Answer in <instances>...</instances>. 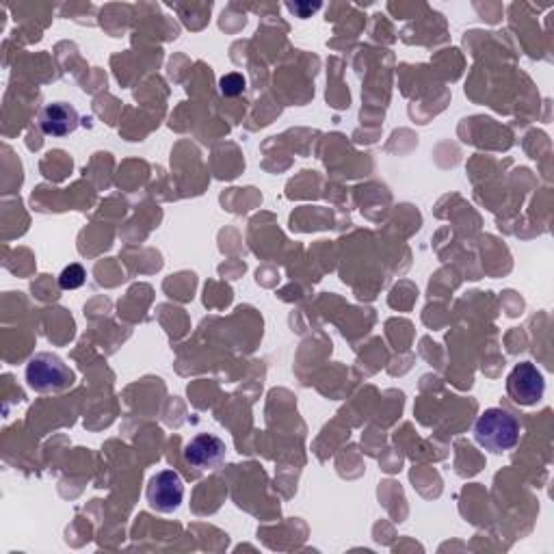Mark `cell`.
Here are the masks:
<instances>
[{
    "instance_id": "6",
    "label": "cell",
    "mask_w": 554,
    "mask_h": 554,
    "mask_svg": "<svg viewBox=\"0 0 554 554\" xmlns=\"http://www.w3.org/2000/svg\"><path fill=\"white\" fill-rule=\"evenodd\" d=\"M78 113L68 102H52L46 104L44 111L39 113V128L48 137H68L78 128Z\"/></svg>"
},
{
    "instance_id": "1",
    "label": "cell",
    "mask_w": 554,
    "mask_h": 554,
    "mask_svg": "<svg viewBox=\"0 0 554 554\" xmlns=\"http://www.w3.org/2000/svg\"><path fill=\"white\" fill-rule=\"evenodd\" d=\"M474 440L490 453H507L520 442V422L503 407H490L474 425Z\"/></svg>"
},
{
    "instance_id": "5",
    "label": "cell",
    "mask_w": 554,
    "mask_h": 554,
    "mask_svg": "<svg viewBox=\"0 0 554 554\" xmlns=\"http://www.w3.org/2000/svg\"><path fill=\"white\" fill-rule=\"evenodd\" d=\"M226 442L213 433H202L195 435V438L184 448V459L197 470L204 468H215L223 459H226Z\"/></svg>"
},
{
    "instance_id": "3",
    "label": "cell",
    "mask_w": 554,
    "mask_h": 554,
    "mask_svg": "<svg viewBox=\"0 0 554 554\" xmlns=\"http://www.w3.org/2000/svg\"><path fill=\"white\" fill-rule=\"evenodd\" d=\"M507 392L509 397L516 401L518 405H537L544 399L546 392V379L542 371L531 362H522L518 364L507 377Z\"/></svg>"
},
{
    "instance_id": "7",
    "label": "cell",
    "mask_w": 554,
    "mask_h": 554,
    "mask_svg": "<svg viewBox=\"0 0 554 554\" xmlns=\"http://www.w3.org/2000/svg\"><path fill=\"white\" fill-rule=\"evenodd\" d=\"M85 277H87V273L81 265H70V267H65L63 273L59 275V284L63 290H74L85 284Z\"/></svg>"
},
{
    "instance_id": "2",
    "label": "cell",
    "mask_w": 554,
    "mask_h": 554,
    "mask_svg": "<svg viewBox=\"0 0 554 554\" xmlns=\"http://www.w3.org/2000/svg\"><path fill=\"white\" fill-rule=\"evenodd\" d=\"M26 381H29L31 390L39 394L63 392L74 384V373L59 355L37 353L26 364Z\"/></svg>"
},
{
    "instance_id": "8",
    "label": "cell",
    "mask_w": 554,
    "mask_h": 554,
    "mask_svg": "<svg viewBox=\"0 0 554 554\" xmlns=\"http://www.w3.org/2000/svg\"><path fill=\"white\" fill-rule=\"evenodd\" d=\"M221 94L228 96V98H234V96H241L245 91V78L241 74H228L221 78Z\"/></svg>"
},
{
    "instance_id": "4",
    "label": "cell",
    "mask_w": 554,
    "mask_h": 554,
    "mask_svg": "<svg viewBox=\"0 0 554 554\" xmlns=\"http://www.w3.org/2000/svg\"><path fill=\"white\" fill-rule=\"evenodd\" d=\"M148 503L158 513H174L180 509L184 498V483L176 470L156 472L148 483Z\"/></svg>"
}]
</instances>
